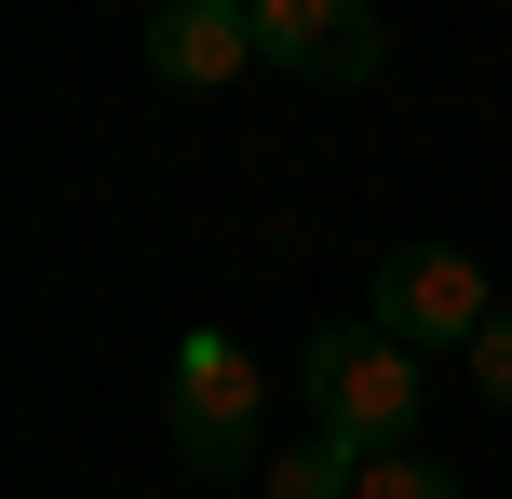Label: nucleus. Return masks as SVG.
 Returning <instances> with one entry per match:
<instances>
[{
  "mask_svg": "<svg viewBox=\"0 0 512 499\" xmlns=\"http://www.w3.org/2000/svg\"><path fill=\"white\" fill-rule=\"evenodd\" d=\"M297 392H310V432H337V446L391 459L418 446V351L391 338V324H337V338L297 351Z\"/></svg>",
  "mask_w": 512,
  "mask_h": 499,
  "instance_id": "obj_1",
  "label": "nucleus"
},
{
  "mask_svg": "<svg viewBox=\"0 0 512 499\" xmlns=\"http://www.w3.org/2000/svg\"><path fill=\"white\" fill-rule=\"evenodd\" d=\"M162 419H176V459H189V473H256L270 378H256L230 338H189V351H176V378H162Z\"/></svg>",
  "mask_w": 512,
  "mask_h": 499,
  "instance_id": "obj_2",
  "label": "nucleus"
},
{
  "mask_svg": "<svg viewBox=\"0 0 512 499\" xmlns=\"http://www.w3.org/2000/svg\"><path fill=\"white\" fill-rule=\"evenodd\" d=\"M364 324H391L405 351H472L499 324V297H486V257H459V243H405V257H378V311Z\"/></svg>",
  "mask_w": 512,
  "mask_h": 499,
  "instance_id": "obj_3",
  "label": "nucleus"
},
{
  "mask_svg": "<svg viewBox=\"0 0 512 499\" xmlns=\"http://www.w3.org/2000/svg\"><path fill=\"white\" fill-rule=\"evenodd\" d=\"M378 54H391L378 0H256V68H283V81L351 95V81H378Z\"/></svg>",
  "mask_w": 512,
  "mask_h": 499,
  "instance_id": "obj_4",
  "label": "nucleus"
},
{
  "mask_svg": "<svg viewBox=\"0 0 512 499\" xmlns=\"http://www.w3.org/2000/svg\"><path fill=\"white\" fill-rule=\"evenodd\" d=\"M149 68L176 95H216V81L256 68V0H162L149 14Z\"/></svg>",
  "mask_w": 512,
  "mask_h": 499,
  "instance_id": "obj_5",
  "label": "nucleus"
},
{
  "mask_svg": "<svg viewBox=\"0 0 512 499\" xmlns=\"http://www.w3.org/2000/svg\"><path fill=\"white\" fill-rule=\"evenodd\" d=\"M270 499H364V446H337V432H310L297 459H270V473H256Z\"/></svg>",
  "mask_w": 512,
  "mask_h": 499,
  "instance_id": "obj_6",
  "label": "nucleus"
},
{
  "mask_svg": "<svg viewBox=\"0 0 512 499\" xmlns=\"http://www.w3.org/2000/svg\"><path fill=\"white\" fill-rule=\"evenodd\" d=\"M364 499H459V473L418 459V446H391V459H364Z\"/></svg>",
  "mask_w": 512,
  "mask_h": 499,
  "instance_id": "obj_7",
  "label": "nucleus"
},
{
  "mask_svg": "<svg viewBox=\"0 0 512 499\" xmlns=\"http://www.w3.org/2000/svg\"><path fill=\"white\" fill-rule=\"evenodd\" d=\"M472 392H486V405H512V311L472 338Z\"/></svg>",
  "mask_w": 512,
  "mask_h": 499,
  "instance_id": "obj_8",
  "label": "nucleus"
}]
</instances>
